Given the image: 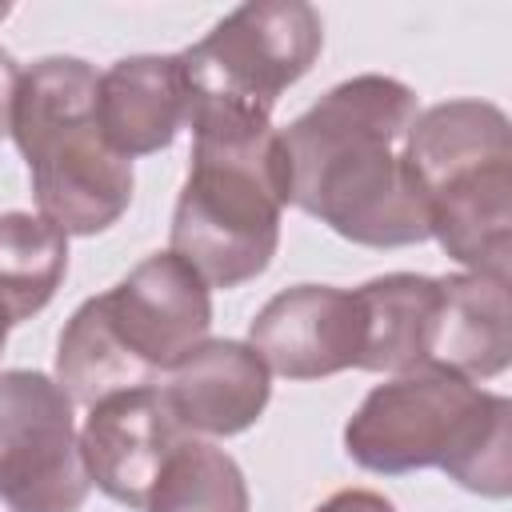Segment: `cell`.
<instances>
[{"label":"cell","instance_id":"1","mask_svg":"<svg viewBox=\"0 0 512 512\" xmlns=\"http://www.w3.org/2000/svg\"><path fill=\"white\" fill-rule=\"evenodd\" d=\"M416 112V92L396 76L364 72L328 88L280 128L288 204L364 248L428 240V216L404 164Z\"/></svg>","mask_w":512,"mask_h":512},{"label":"cell","instance_id":"2","mask_svg":"<svg viewBox=\"0 0 512 512\" xmlns=\"http://www.w3.org/2000/svg\"><path fill=\"white\" fill-rule=\"evenodd\" d=\"M192 164L176 196L168 252L188 260L208 288L256 280L280 244L288 160L272 116L200 104L188 112Z\"/></svg>","mask_w":512,"mask_h":512},{"label":"cell","instance_id":"3","mask_svg":"<svg viewBox=\"0 0 512 512\" xmlns=\"http://www.w3.org/2000/svg\"><path fill=\"white\" fill-rule=\"evenodd\" d=\"M428 236L464 268L508 280L512 264V124L488 100L420 108L404 136Z\"/></svg>","mask_w":512,"mask_h":512},{"label":"cell","instance_id":"4","mask_svg":"<svg viewBox=\"0 0 512 512\" xmlns=\"http://www.w3.org/2000/svg\"><path fill=\"white\" fill-rule=\"evenodd\" d=\"M96 68L80 56H44L20 72L12 128L36 212L64 236L108 232L132 204V160L116 156L96 128Z\"/></svg>","mask_w":512,"mask_h":512},{"label":"cell","instance_id":"5","mask_svg":"<svg viewBox=\"0 0 512 512\" xmlns=\"http://www.w3.org/2000/svg\"><path fill=\"white\" fill-rule=\"evenodd\" d=\"M324 20L304 0L240 4L212 24L192 48L176 52L188 112L200 104H232L272 116L276 100L316 64Z\"/></svg>","mask_w":512,"mask_h":512},{"label":"cell","instance_id":"6","mask_svg":"<svg viewBox=\"0 0 512 512\" xmlns=\"http://www.w3.org/2000/svg\"><path fill=\"white\" fill-rule=\"evenodd\" d=\"M492 392L440 368L420 364L376 384L344 424V452L364 472L404 476L444 468Z\"/></svg>","mask_w":512,"mask_h":512},{"label":"cell","instance_id":"7","mask_svg":"<svg viewBox=\"0 0 512 512\" xmlns=\"http://www.w3.org/2000/svg\"><path fill=\"white\" fill-rule=\"evenodd\" d=\"M68 392L36 368L0 372V500L12 512H80L92 492Z\"/></svg>","mask_w":512,"mask_h":512},{"label":"cell","instance_id":"8","mask_svg":"<svg viewBox=\"0 0 512 512\" xmlns=\"http://www.w3.org/2000/svg\"><path fill=\"white\" fill-rule=\"evenodd\" d=\"M100 312L148 384H160L212 328V288L176 252L144 256L120 284L96 296Z\"/></svg>","mask_w":512,"mask_h":512},{"label":"cell","instance_id":"9","mask_svg":"<svg viewBox=\"0 0 512 512\" xmlns=\"http://www.w3.org/2000/svg\"><path fill=\"white\" fill-rule=\"evenodd\" d=\"M276 376L324 380L360 368L364 312L356 288L296 284L276 292L248 324L244 340Z\"/></svg>","mask_w":512,"mask_h":512},{"label":"cell","instance_id":"10","mask_svg":"<svg viewBox=\"0 0 512 512\" xmlns=\"http://www.w3.org/2000/svg\"><path fill=\"white\" fill-rule=\"evenodd\" d=\"M184 440L188 436L168 412L160 388L148 384V388L104 396L88 408L80 428V456H84L88 480L108 500L144 512L168 456Z\"/></svg>","mask_w":512,"mask_h":512},{"label":"cell","instance_id":"11","mask_svg":"<svg viewBox=\"0 0 512 512\" xmlns=\"http://www.w3.org/2000/svg\"><path fill=\"white\" fill-rule=\"evenodd\" d=\"M156 388L184 436L224 440L248 432L264 416L272 372L244 340H204L168 368Z\"/></svg>","mask_w":512,"mask_h":512},{"label":"cell","instance_id":"12","mask_svg":"<svg viewBox=\"0 0 512 512\" xmlns=\"http://www.w3.org/2000/svg\"><path fill=\"white\" fill-rule=\"evenodd\" d=\"M188 124V100L176 56H124L96 84V128L104 144L124 156H152Z\"/></svg>","mask_w":512,"mask_h":512},{"label":"cell","instance_id":"13","mask_svg":"<svg viewBox=\"0 0 512 512\" xmlns=\"http://www.w3.org/2000/svg\"><path fill=\"white\" fill-rule=\"evenodd\" d=\"M436 280H440V324H436L432 364L472 384L500 376L512 360L508 280L480 272H452Z\"/></svg>","mask_w":512,"mask_h":512},{"label":"cell","instance_id":"14","mask_svg":"<svg viewBox=\"0 0 512 512\" xmlns=\"http://www.w3.org/2000/svg\"><path fill=\"white\" fill-rule=\"evenodd\" d=\"M364 312V372H412L432 364L440 324V280L420 272H388L356 288Z\"/></svg>","mask_w":512,"mask_h":512},{"label":"cell","instance_id":"15","mask_svg":"<svg viewBox=\"0 0 512 512\" xmlns=\"http://www.w3.org/2000/svg\"><path fill=\"white\" fill-rule=\"evenodd\" d=\"M68 272V236L40 212L0 216V312L8 324L32 320Z\"/></svg>","mask_w":512,"mask_h":512},{"label":"cell","instance_id":"16","mask_svg":"<svg viewBox=\"0 0 512 512\" xmlns=\"http://www.w3.org/2000/svg\"><path fill=\"white\" fill-rule=\"evenodd\" d=\"M56 384L68 392L72 404H84V408H92L104 396L128 392V388H148L140 368L116 344L96 296H88L68 316V324L60 328V340H56Z\"/></svg>","mask_w":512,"mask_h":512},{"label":"cell","instance_id":"17","mask_svg":"<svg viewBox=\"0 0 512 512\" xmlns=\"http://www.w3.org/2000/svg\"><path fill=\"white\" fill-rule=\"evenodd\" d=\"M144 512H248V480L224 448L188 436L168 456Z\"/></svg>","mask_w":512,"mask_h":512},{"label":"cell","instance_id":"18","mask_svg":"<svg viewBox=\"0 0 512 512\" xmlns=\"http://www.w3.org/2000/svg\"><path fill=\"white\" fill-rule=\"evenodd\" d=\"M508 420H512V404L508 396H488L484 412L476 416V424L468 428V436L460 440V448L448 456V464L440 468L448 480H456L460 488L488 496V500H504L512 492V448H508Z\"/></svg>","mask_w":512,"mask_h":512},{"label":"cell","instance_id":"19","mask_svg":"<svg viewBox=\"0 0 512 512\" xmlns=\"http://www.w3.org/2000/svg\"><path fill=\"white\" fill-rule=\"evenodd\" d=\"M312 512H396V504L372 488H340L328 500H320Z\"/></svg>","mask_w":512,"mask_h":512},{"label":"cell","instance_id":"20","mask_svg":"<svg viewBox=\"0 0 512 512\" xmlns=\"http://www.w3.org/2000/svg\"><path fill=\"white\" fill-rule=\"evenodd\" d=\"M16 84H20V64L8 48H0V140L12 128V100H16Z\"/></svg>","mask_w":512,"mask_h":512},{"label":"cell","instance_id":"21","mask_svg":"<svg viewBox=\"0 0 512 512\" xmlns=\"http://www.w3.org/2000/svg\"><path fill=\"white\" fill-rule=\"evenodd\" d=\"M8 328H12V324H8V316L0 312V352H4V340H8Z\"/></svg>","mask_w":512,"mask_h":512},{"label":"cell","instance_id":"22","mask_svg":"<svg viewBox=\"0 0 512 512\" xmlns=\"http://www.w3.org/2000/svg\"><path fill=\"white\" fill-rule=\"evenodd\" d=\"M8 12H12V8H8V4H0V20H4V16H8Z\"/></svg>","mask_w":512,"mask_h":512}]
</instances>
